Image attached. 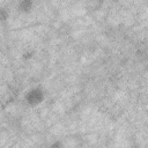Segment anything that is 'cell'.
Listing matches in <instances>:
<instances>
[{
    "label": "cell",
    "mask_w": 148,
    "mask_h": 148,
    "mask_svg": "<svg viewBox=\"0 0 148 148\" xmlns=\"http://www.w3.org/2000/svg\"><path fill=\"white\" fill-rule=\"evenodd\" d=\"M0 18L1 20H6L7 18V12L5 9H0Z\"/></svg>",
    "instance_id": "3"
},
{
    "label": "cell",
    "mask_w": 148,
    "mask_h": 148,
    "mask_svg": "<svg viewBox=\"0 0 148 148\" xmlns=\"http://www.w3.org/2000/svg\"><path fill=\"white\" fill-rule=\"evenodd\" d=\"M32 7V1L31 0H21L18 3V8L22 12H29Z\"/></svg>",
    "instance_id": "2"
},
{
    "label": "cell",
    "mask_w": 148,
    "mask_h": 148,
    "mask_svg": "<svg viewBox=\"0 0 148 148\" xmlns=\"http://www.w3.org/2000/svg\"><path fill=\"white\" fill-rule=\"evenodd\" d=\"M44 98V94L40 89L38 88H35V89H31L29 92H27L25 95V101L28 104L30 105H36V104H39Z\"/></svg>",
    "instance_id": "1"
}]
</instances>
